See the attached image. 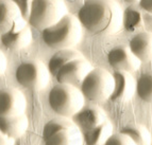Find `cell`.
<instances>
[{
  "instance_id": "cell-17",
  "label": "cell",
  "mask_w": 152,
  "mask_h": 145,
  "mask_svg": "<svg viewBox=\"0 0 152 145\" xmlns=\"http://www.w3.org/2000/svg\"><path fill=\"white\" fill-rule=\"evenodd\" d=\"M113 135V127L109 121L83 132V140L86 145H103L105 141Z\"/></svg>"
},
{
  "instance_id": "cell-16",
  "label": "cell",
  "mask_w": 152,
  "mask_h": 145,
  "mask_svg": "<svg viewBox=\"0 0 152 145\" xmlns=\"http://www.w3.org/2000/svg\"><path fill=\"white\" fill-rule=\"evenodd\" d=\"M83 137L77 126L56 132L45 140V145H82Z\"/></svg>"
},
{
  "instance_id": "cell-6",
  "label": "cell",
  "mask_w": 152,
  "mask_h": 145,
  "mask_svg": "<svg viewBox=\"0 0 152 145\" xmlns=\"http://www.w3.org/2000/svg\"><path fill=\"white\" fill-rule=\"evenodd\" d=\"M50 74L44 63L38 59H32L21 63L15 72L16 81L25 88L41 90L49 84Z\"/></svg>"
},
{
  "instance_id": "cell-26",
  "label": "cell",
  "mask_w": 152,
  "mask_h": 145,
  "mask_svg": "<svg viewBox=\"0 0 152 145\" xmlns=\"http://www.w3.org/2000/svg\"><path fill=\"white\" fill-rule=\"evenodd\" d=\"M7 66H8V63H7V57L3 54L2 51H0V76L2 75L3 73L7 70Z\"/></svg>"
},
{
  "instance_id": "cell-21",
  "label": "cell",
  "mask_w": 152,
  "mask_h": 145,
  "mask_svg": "<svg viewBox=\"0 0 152 145\" xmlns=\"http://www.w3.org/2000/svg\"><path fill=\"white\" fill-rule=\"evenodd\" d=\"M76 126L74 124V122L69 120L68 118H54V119L50 120L49 122H47L45 124L43 128V138L44 141L47 140L48 138L52 137L53 135H56V132L62 131V130L68 129Z\"/></svg>"
},
{
  "instance_id": "cell-27",
  "label": "cell",
  "mask_w": 152,
  "mask_h": 145,
  "mask_svg": "<svg viewBox=\"0 0 152 145\" xmlns=\"http://www.w3.org/2000/svg\"><path fill=\"white\" fill-rule=\"evenodd\" d=\"M0 145H14V139L0 131Z\"/></svg>"
},
{
  "instance_id": "cell-19",
  "label": "cell",
  "mask_w": 152,
  "mask_h": 145,
  "mask_svg": "<svg viewBox=\"0 0 152 145\" xmlns=\"http://www.w3.org/2000/svg\"><path fill=\"white\" fill-rule=\"evenodd\" d=\"M83 56L80 52L72 50V49H64V50H58L53 55L51 56L48 63V69L49 74H52L56 76V74L58 73V71L64 65H66L67 63L75 59L82 58Z\"/></svg>"
},
{
  "instance_id": "cell-20",
  "label": "cell",
  "mask_w": 152,
  "mask_h": 145,
  "mask_svg": "<svg viewBox=\"0 0 152 145\" xmlns=\"http://www.w3.org/2000/svg\"><path fill=\"white\" fill-rule=\"evenodd\" d=\"M121 133L131 139L135 145H150L152 141V137L150 131L147 128L140 124H130L124 126L120 130Z\"/></svg>"
},
{
  "instance_id": "cell-15",
  "label": "cell",
  "mask_w": 152,
  "mask_h": 145,
  "mask_svg": "<svg viewBox=\"0 0 152 145\" xmlns=\"http://www.w3.org/2000/svg\"><path fill=\"white\" fill-rule=\"evenodd\" d=\"M21 17L20 10L16 2L0 0V35L12 30L15 21Z\"/></svg>"
},
{
  "instance_id": "cell-5",
  "label": "cell",
  "mask_w": 152,
  "mask_h": 145,
  "mask_svg": "<svg viewBox=\"0 0 152 145\" xmlns=\"http://www.w3.org/2000/svg\"><path fill=\"white\" fill-rule=\"evenodd\" d=\"M114 89L113 74L101 68H93L80 85L84 99L93 103H101L110 99Z\"/></svg>"
},
{
  "instance_id": "cell-11",
  "label": "cell",
  "mask_w": 152,
  "mask_h": 145,
  "mask_svg": "<svg viewBox=\"0 0 152 145\" xmlns=\"http://www.w3.org/2000/svg\"><path fill=\"white\" fill-rule=\"evenodd\" d=\"M114 89L110 100L112 102H127L136 93V82L134 77L127 72L116 71L113 74Z\"/></svg>"
},
{
  "instance_id": "cell-22",
  "label": "cell",
  "mask_w": 152,
  "mask_h": 145,
  "mask_svg": "<svg viewBox=\"0 0 152 145\" xmlns=\"http://www.w3.org/2000/svg\"><path fill=\"white\" fill-rule=\"evenodd\" d=\"M136 93L146 103H152V70L142 73L136 82Z\"/></svg>"
},
{
  "instance_id": "cell-1",
  "label": "cell",
  "mask_w": 152,
  "mask_h": 145,
  "mask_svg": "<svg viewBox=\"0 0 152 145\" xmlns=\"http://www.w3.org/2000/svg\"><path fill=\"white\" fill-rule=\"evenodd\" d=\"M120 5L116 1L91 0L85 1L78 12V20L87 31L99 35L117 33L122 27Z\"/></svg>"
},
{
  "instance_id": "cell-8",
  "label": "cell",
  "mask_w": 152,
  "mask_h": 145,
  "mask_svg": "<svg viewBox=\"0 0 152 145\" xmlns=\"http://www.w3.org/2000/svg\"><path fill=\"white\" fill-rule=\"evenodd\" d=\"M107 61L112 68L120 72L131 73L140 67V61L132 54L128 46H117L111 49L107 53Z\"/></svg>"
},
{
  "instance_id": "cell-18",
  "label": "cell",
  "mask_w": 152,
  "mask_h": 145,
  "mask_svg": "<svg viewBox=\"0 0 152 145\" xmlns=\"http://www.w3.org/2000/svg\"><path fill=\"white\" fill-rule=\"evenodd\" d=\"M142 10L137 4H132L124 11L122 14V27L131 33L144 32L142 21Z\"/></svg>"
},
{
  "instance_id": "cell-7",
  "label": "cell",
  "mask_w": 152,
  "mask_h": 145,
  "mask_svg": "<svg viewBox=\"0 0 152 145\" xmlns=\"http://www.w3.org/2000/svg\"><path fill=\"white\" fill-rule=\"evenodd\" d=\"M91 70L93 66L91 63L82 57L64 65L56 74V77L58 84L70 85L79 88L82 81Z\"/></svg>"
},
{
  "instance_id": "cell-3",
  "label": "cell",
  "mask_w": 152,
  "mask_h": 145,
  "mask_svg": "<svg viewBox=\"0 0 152 145\" xmlns=\"http://www.w3.org/2000/svg\"><path fill=\"white\" fill-rule=\"evenodd\" d=\"M83 94L77 87L58 84L50 90L48 102L51 109L63 118L74 117L84 106Z\"/></svg>"
},
{
  "instance_id": "cell-4",
  "label": "cell",
  "mask_w": 152,
  "mask_h": 145,
  "mask_svg": "<svg viewBox=\"0 0 152 145\" xmlns=\"http://www.w3.org/2000/svg\"><path fill=\"white\" fill-rule=\"evenodd\" d=\"M65 15H67V8L63 1L38 0L31 1L28 20L32 27L43 31L56 25Z\"/></svg>"
},
{
  "instance_id": "cell-12",
  "label": "cell",
  "mask_w": 152,
  "mask_h": 145,
  "mask_svg": "<svg viewBox=\"0 0 152 145\" xmlns=\"http://www.w3.org/2000/svg\"><path fill=\"white\" fill-rule=\"evenodd\" d=\"M130 51L138 61H152V34L142 32L135 34L130 40Z\"/></svg>"
},
{
  "instance_id": "cell-14",
  "label": "cell",
  "mask_w": 152,
  "mask_h": 145,
  "mask_svg": "<svg viewBox=\"0 0 152 145\" xmlns=\"http://www.w3.org/2000/svg\"><path fill=\"white\" fill-rule=\"evenodd\" d=\"M2 45L9 50L17 51L29 46L32 41V32L28 26L18 31H9L8 33L0 35Z\"/></svg>"
},
{
  "instance_id": "cell-23",
  "label": "cell",
  "mask_w": 152,
  "mask_h": 145,
  "mask_svg": "<svg viewBox=\"0 0 152 145\" xmlns=\"http://www.w3.org/2000/svg\"><path fill=\"white\" fill-rule=\"evenodd\" d=\"M103 145H135V143L124 133L117 132L113 133Z\"/></svg>"
},
{
  "instance_id": "cell-10",
  "label": "cell",
  "mask_w": 152,
  "mask_h": 145,
  "mask_svg": "<svg viewBox=\"0 0 152 145\" xmlns=\"http://www.w3.org/2000/svg\"><path fill=\"white\" fill-rule=\"evenodd\" d=\"M72 118H74L72 120L74 124L83 132L96 127L107 121L105 112L100 107L94 104L83 106L80 111L77 112Z\"/></svg>"
},
{
  "instance_id": "cell-9",
  "label": "cell",
  "mask_w": 152,
  "mask_h": 145,
  "mask_svg": "<svg viewBox=\"0 0 152 145\" xmlns=\"http://www.w3.org/2000/svg\"><path fill=\"white\" fill-rule=\"evenodd\" d=\"M25 110L26 97L19 90L0 89V118L23 115Z\"/></svg>"
},
{
  "instance_id": "cell-2",
  "label": "cell",
  "mask_w": 152,
  "mask_h": 145,
  "mask_svg": "<svg viewBox=\"0 0 152 145\" xmlns=\"http://www.w3.org/2000/svg\"><path fill=\"white\" fill-rule=\"evenodd\" d=\"M82 27L78 18L74 15H65L56 25L42 31L44 43L51 49L64 50L70 49L80 43Z\"/></svg>"
},
{
  "instance_id": "cell-24",
  "label": "cell",
  "mask_w": 152,
  "mask_h": 145,
  "mask_svg": "<svg viewBox=\"0 0 152 145\" xmlns=\"http://www.w3.org/2000/svg\"><path fill=\"white\" fill-rule=\"evenodd\" d=\"M142 29H144V32L152 34V15L151 14L142 11Z\"/></svg>"
},
{
  "instance_id": "cell-25",
  "label": "cell",
  "mask_w": 152,
  "mask_h": 145,
  "mask_svg": "<svg viewBox=\"0 0 152 145\" xmlns=\"http://www.w3.org/2000/svg\"><path fill=\"white\" fill-rule=\"evenodd\" d=\"M137 5L144 12H147L152 15V0H142V1H140Z\"/></svg>"
},
{
  "instance_id": "cell-13",
  "label": "cell",
  "mask_w": 152,
  "mask_h": 145,
  "mask_svg": "<svg viewBox=\"0 0 152 145\" xmlns=\"http://www.w3.org/2000/svg\"><path fill=\"white\" fill-rule=\"evenodd\" d=\"M28 127L29 122L25 115L0 118V131L12 139L23 136Z\"/></svg>"
}]
</instances>
